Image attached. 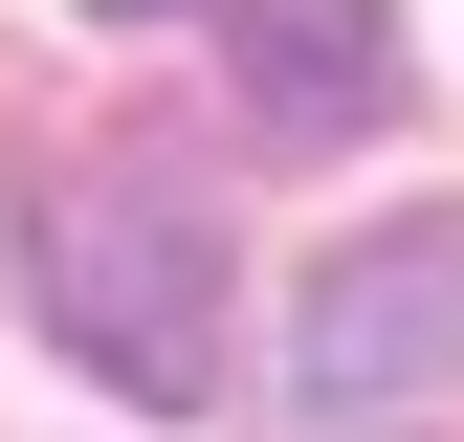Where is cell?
<instances>
[{"label":"cell","mask_w":464,"mask_h":442,"mask_svg":"<svg viewBox=\"0 0 464 442\" xmlns=\"http://www.w3.org/2000/svg\"><path fill=\"white\" fill-rule=\"evenodd\" d=\"M23 310L67 332L111 399H221V310H244L221 199L178 178V155H89V178L23 221Z\"/></svg>","instance_id":"obj_1"},{"label":"cell","mask_w":464,"mask_h":442,"mask_svg":"<svg viewBox=\"0 0 464 442\" xmlns=\"http://www.w3.org/2000/svg\"><path fill=\"white\" fill-rule=\"evenodd\" d=\"M464 376V221H354L287 310V399L310 420H398Z\"/></svg>","instance_id":"obj_2"},{"label":"cell","mask_w":464,"mask_h":442,"mask_svg":"<svg viewBox=\"0 0 464 442\" xmlns=\"http://www.w3.org/2000/svg\"><path fill=\"white\" fill-rule=\"evenodd\" d=\"M221 44H244V133H287V155L398 133V23L376 0H221Z\"/></svg>","instance_id":"obj_3"}]
</instances>
